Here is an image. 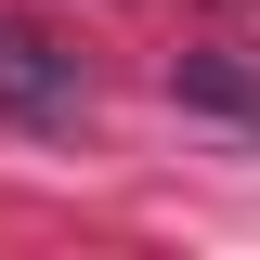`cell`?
I'll return each mask as SVG.
<instances>
[{
    "mask_svg": "<svg viewBox=\"0 0 260 260\" xmlns=\"http://www.w3.org/2000/svg\"><path fill=\"white\" fill-rule=\"evenodd\" d=\"M0 117L13 130H78L91 117V65L65 52L39 13H0Z\"/></svg>",
    "mask_w": 260,
    "mask_h": 260,
    "instance_id": "6da1fadb",
    "label": "cell"
},
{
    "mask_svg": "<svg viewBox=\"0 0 260 260\" xmlns=\"http://www.w3.org/2000/svg\"><path fill=\"white\" fill-rule=\"evenodd\" d=\"M169 91L208 104V117H247V130H260V78H247L234 52H182V65H169Z\"/></svg>",
    "mask_w": 260,
    "mask_h": 260,
    "instance_id": "7a4b0ae2",
    "label": "cell"
}]
</instances>
